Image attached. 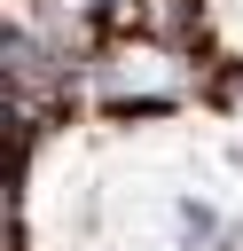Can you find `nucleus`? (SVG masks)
<instances>
[{
	"label": "nucleus",
	"instance_id": "f257e3e1",
	"mask_svg": "<svg viewBox=\"0 0 243 251\" xmlns=\"http://www.w3.org/2000/svg\"><path fill=\"white\" fill-rule=\"evenodd\" d=\"M110 16H118V0H24V24H39L71 63H86V47Z\"/></svg>",
	"mask_w": 243,
	"mask_h": 251
}]
</instances>
